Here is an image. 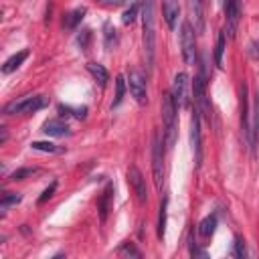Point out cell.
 Returning <instances> with one entry per match:
<instances>
[{"label":"cell","instance_id":"cell-3","mask_svg":"<svg viewBox=\"0 0 259 259\" xmlns=\"http://www.w3.org/2000/svg\"><path fill=\"white\" fill-rule=\"evenodd\" d=\"M47 105V99L43 95H25L21 99H15L11 103L5 105V113L7 115H25V113H35L41 107Z\"/></svg>","mask_w":259,"mask_h":259},{"label":"cell","instance_id":"cell-11","mask_svg":"<svg viewBox=\"0 0 259 259\" xmlns=\"http://www.w3.org/2000/svg\"><path fill=\"white\" fill-rule=\"evenodd\" d=\"M195 101L199 103V107L203 109L205 115L211 113L209 103H207V81H205V69H203V67H201L199 75L195 77Z\"/></svg>","mask_w":259,"mask_h":259},{"label":"cell","instance_id":"cell-33","mask_svg":"<svg viewBox=\"0 0 259 259\" xmlns=\"http://www.w3.org/2000/svg\"><path fill=\"white\" fill-rule=\"evenodd\" d=\"M55 190H57V182H51V186L43 190V195L39 197V201H37V203H39V205H45V203H47V201H49V199L55 195Z\"/></svg>","mask_w":259,"mask_h":259},{"label":"cell","instance_id":"cell-24","mask_svg":"<svg viewBox=\"0 0 259 259\" xmlns=\"http://www.w3.org/2000/svg\"><path fill=\"white\" fill-rule=\"evenodd\" d=\"M21 199H23V197H21L19 192H17V195H15V192H5V195H3V201H0V209H3V211H9L13 205L21 203Z\"/></svg>","mask_w":259,"mask_h":259},{"label":"cell","instance_id":"cell-28","mask_svg":"<svg viewBox=\"0 0 259 259\" xmlns=\"http://www.w3.org/2000/svg\"><path fill=\"white\" fill-rule=\"evenodd\" d=\"M35 172H37V168H19L11 174V180H25V178L33 176Z\"/></svg>","mask_w":259,"mask_h":259},{"label":"cell","instance_id":"cell-23","mask_svg":"<svg viewBox=\"0 0 259 259\" xmlns=\"http://www.w3.org/2000/svg\"><path fill=\"white\" fill-rule=\"evenodd\" d=\"M123 95H125V79H123L121 75H117V77H115V97H113L111 107H117V105L121 103Z\"/></svg>","mask_w":259,"mask_h":259},{"label":"cell","instance_id":"cell-30","mask_svg":"<svg viewBox=\"0 0 259 259\" xmlns=\"http://www.w3.org/2000/svg\"><path fill=\"white\" fill-rule=\"evenodd\" d=\"M89 41H91V31H89V29H83V31L77 35V43H79V47L85 51V49H87V45H89Z\"/></svg>","mask_w":259,"mask_h":259},{"label":"cell","instance_id":"cell-27","mask_svg":"<svg viewBox=\"0 0 259 259\" xmlns=\"http://www.w3.org/2000/svg\"><path fill=\"white\" fill-rule=\"evenodd\" d=\"M31 148L33 150H39V152H59V148L55 146V144H51V142H33L31 144Z\"/></svg>","mask_w":259,"mask_h":259},{"label":"cell","instance_id":"cell-8","mask_svg":"<svg viewBox=\"0 0 259 259\" xmlns=\"http://www.w3.org/2000/svg\"><path fill=\"white\" fill-rule=\"evenodd\" d=\"M190 146L195 152V164L197 168L203 162V140H201V113L195 111L192 119H190Z\"/></svg>","mask_w":259,"mask_h":259},{"label":"cell","instance_id":"cell-4","mask_svg":"<svg viewBox=\"0 0 259 259\" xmlns=\"http://www.w3.org/2000/svg\"><path fill=\"white\" fill-rule=\"evenodd\" d=\"M170 93H172V99H174L176 107H182V109L190 107V77L184 71L174 77Z\"/></svg>","mask_w":259,"mask_h":259},{"label":"cell","instance_id":"cell-13","mask_svg":"<svg viewBox=\"0 0 259 259\" xmlns=\"http://www.w3.org/2000/svg\"><path fill=\"white\" fill-rule=\"evenodd\" d=\"M241 130L249 142L251 138V123H249V103H247V83H241Z\"/></svg>","mask_w":259,"mask_h":259},{"label":"cell","instance_id":"cell-29","mask_svg":"<svg viewBox=\"0 0 259 259\" xmlns=\"http://www.w3.org/2000/svg\"><path fill=\"white\" fill-rule=\"evenodd\" d=\"M136 15H138V5H132L125 13H123V17H121V23L123 25H132L134 21H136Z\"/></svg>","mask_w":259,"mask_h":259},{"label":"cell","instance_id":"cell-18","mask_svg":"<svg viewBox=\"0 0 259 259\" xmlns=\"http://www.w3.org/2000/svg\"><path fill=\"white\" fill-rule=\"evenodd\" d=\"M27 57H29V51L25 49V51H19L17 55H13L11 59H7L5 61V65H3V73H13V71H17L25 61H27Z\"/></svg>","mask_w":259,"mask_h":259},{"label":"cell","instance_id":"cell-2","mask_svg":"<svg viewBox=\"0 0 259 259\" xmlns=\"http://www.w3.org/2000/svg\"><path fill=\"white\" fill-rule=\"evenodd\" d=\"M176 103L172 99V93H164L162 95V119H164V138H166V146L172 148L176 142Z\"/></svg>","mask_w":259,"mask_h":259},{"label":"cell","instance_id":"cell-21","mask_svg":"<svg viewBox=\"0 0 259 259\" xmlns=\"http://www.w3.org/2000/svg\"><path fill=\"white\" fill-rule=\"evenodd\" d=\"M215 229H217V217H215V215L205 217V219L201 221V225H199V233H201L203 237H211V235L215 233Z\"/></svg>","mask_w":259,"mask_h":259},{"label":"cell","instance_id":"cell-17","mask_svg":"<svg viewBox=\"0 0 259 259\" xmlns=\"http://www.w3.org/2000/svg\"><path fill=\"white\" fill-rule=\"evenodd\" d=\"M249 146L253 150V154L257 152L259 146V91L255 95V107H253V125H251V138H249Z\"/></svg>","mask_w":259,"mask_h":259},{"label":"cell","instance_id":"cell-6","mask_svg":"<svg viewBox=\"0 0 259 259\" xmlns=\"http://www.w3.org/2000/svg\"><path fill=\"white\" fill-rule=\"evenodd\" d=\"M152 172H154V184L158 190H162V182H164V150H162V142H160V134H154V142H152Z\"/></svg>","mask_w":259,"mask_h":259},{"label":"cell","instance_id":"cell-12","mask_svg":"<svg viewBox=\"0 0 259 259\" xmlns=\"http://www.w3.org/2000/svg\"><path fill=\"white\" fill-rule=\"evenodd\" d=\"M190 23L195 25L197 33H205V11H203V0H186Z\"/></svg>","mask_w":259,"mask_h":259},{"label":"cell","instance_id":"cell-34","mask_svg":"<svg viewBox=\"0 0 259 259\" xmlns=\"http://www.w3.org/2000/svg\"><path fill=\"white\" fill-rule=\"evenodd\" d=\"M111 41L115 43V29H111V25H105V47L111 49Z\"/></svg>","mask_w":259,"mask_h":259},{"label":"cell","instance_id":"cell-5","mask_svg":"<svg viewBox=\"0 0 259 259\" xmlns=\"http://www.w3.org/2000/svg\"><path fill=\"white\" fill-rule=\"evenodd\" d=\"M195 29L190 23L182 25L180 31V47H182V59L186 65H197V37H195Z\"/></svg>","mask_w":259,"mask_h":259},{"label":"cell","instance_id":"cell-7","mask_svg":"<svg viewBox=\"0 0 259 259\" xmlns=\"http://www.w3.org/2000/svg\"><path fill=\"white\" fill-rule=\"evenodd\" d=\"M127 182L132 186L136 199L140 205H146L148 203V188H146V178L142 176V172L138 170V166H130L127 168Z\"/></svg>","mask_w":259,"mask_h":259},{"label":"cell","instance_id":"cell-31","mask_svg":"<svg viewBox=\"0 0 259 259\" xmlns=\"http://www.w3.org/2000/svg\"><path fill=\"white\" fill-rule=\"evenodd\" d=\"M233 257H245V241L237 235L235 237V247H233V253H231Z\"/></svg>","mask_w":259,"mask_h":259},{"label":"cell","instance_id":"cell-32","mask_svg":"<svg viewBox=\"0 0 259 259\" xmlns=\"http://www.w3.org/2000/svg\"><path fill=\"white\" fill-rule=\"evenodd\" d=\"M117 253H119V255H127V257H140V251H138V249H136L134 245H130V243L121 245Z\"/></svg>","mask_w":259,"mask_h":259},{"label":"cell","instance_id":"cell-22","mask_svg":"<svg viewBox=\"0 0 259 259\" xmlns=\"http://www.w3.org/2000/svg\"><path fill=\"white\" fill-rule=\"evenodd\" d=\"M225 45H227V33L221 31L217 37V47H215V63L217 67H223V53H225Z\"/></svg>","mask_w":259,"mask_h":259},{"label":"cell","instance_id":"cell-10","mask_svg":"<svg viewBox=\"0 0 259 259\" xmlns=\"http://www.w3.org/2000/svg\"><path fill=\"white\" fill-rule=\"evenodd\" d=\"M225 17H227V33L229 37H235L241 17V0H225Z\"/></svg>","mask_w":259,"mask_h":259},{"label":"cell","instance_id":"cell-20","mask_svg":"<svg viewBox=\"0 0 259 259\" xmlns=\"http://www.w3.org/2000/svg\"><path fill=\"white\" fill-rule=\"evenodd\" d=\"M87 71L93 75V79H95L101 87H105V83H107V79H109V73H107V69H105L103 65H99V63H87Z\"/></svg>","mask_w":259,"mask_h":259},{"label":"cell","instance_id":"cell-14","mask_svg":"<svg viewBox=\"0 0 259 259\" xmlns=\"http://www.w3.org/2000/svg\"><path fill=\"white\" fill-rule=\"evenodd\" d=\"M162 17L170 29H176L178 17H180V5L178 0H162Z\"/></svg>","mask_w":259,"mask_h":259},{"label":"cell","instance_id":"cell-15","mask_svg":"<svg viewBox=\"0 0 259 259\" xmlns=\"http://www.w3.org/2000/svg\"><path fill=\"white\" fill-rule=\"evenodd\" d=\"M111 203H113V184H107V186L103 188L99 201H97V211H99L101 223L107 221V215H109V211H111Z\"/></svg>","mask_w":259,"mask_h":259},{"label":"cell","instance_id":"cell-35","mask_svg":"<svg viewBox=\"0 0 259 259\" xmlns=\"http://www.w3.org/2000/svg\"><path fill=\"white\" fill-rule=\"evenodd\" d=\"M99 5H103V7H109V9H115V7H121L125 0H97Z\"/></svg>","mask_w":259,"mask_h":259},{"label":"cell","instance_id":"cell-26","mask_svg":"<svg viewBox=\"0 0 259 259\" xmlns=\"http://www.w3.org/2000/svg\"><path fill=\"white\" fill-rule=\"evenodd\" d=\"M166 211H168V201H164L160 207V217H158V237L160 239H164V235H166Z\"/></svg>","mask_w":259,"mask_h":259},{"label":"cell","instance_id":"cell-1","mask_svg":"<svg viewBox=\"0 0 259 259\" xmlns=\"http://www.w3.org/2000/svg\"><path fill=\"white\" fill-rule=\"evenodd\" d=\"M142 31H144L146 65L152 71V67H154V53H156V15H154V0H144V5H142Z\"/></svg>","mask_w":259,"mask_h":259},{"label":"cell","instance_id":"cell-9","mask_svg":"<svg viewBox=\"0 0 259 259\" xmlns=\"http://www.w3.org/2000/svg\"><path fill=\"white\" fill-rule=\"evenodd\" d=\"M127 83H130V93L138 103H146L148 101V93H146V81L142 77L140 71H130L127 73Z\"/></svg>","mask_w":259,"mask_h":259},{"label":"cell","instance_id":"cell-19","mask_svg":"<svg viewBox=\"0 0 259 259\" xmlns=\"http://www.w3.org/2000/svg\"><path fill=\"white\" fill-rule=\"evenodd\" d=\"M85 13H87V11H85L83 7H81V9H75V11H71V13H67L65 19H63V29H67V31L77 29V25L83 21Z\"/></svg>","mask_w":259,"mask_h":259},{"label":"cell","instance_id":"cell-16","mask_svg":"<svg viewBox=\"0 0 259 259\" xmlns=\"http://www.w3.org/2000/svg\"><path fill=\"white\" fill-rule=\"evenodd\" d=\"M43 132L47 136H55V138H63L69 136V125L63 119H49L43 123Z\"/></svg>","mask_w":259,"mask_h":259},{"label":"cell","instance_id":"cell-25","mask_svg":"<svg viewBox=\"0 0 259 259\" xmlns=\"http://www.w3.org/2000/svg\"><path fill=\"white\" fill-rule=\"evenodd\" d=\"M59 111L63 113V115H75L77 119H85V115H87V107H69V105H59Z\"/></svg>","mask_w":259,"mask_h":259}]
</instances>
